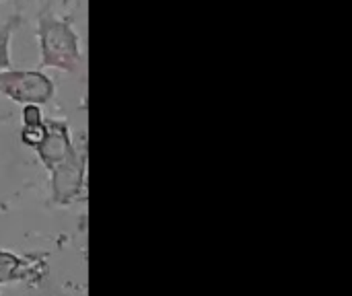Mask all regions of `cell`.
<instances>
[{"mask_svg":"<svg viewBox=\"0 0 352 296\" xmlns=\"http://www.w3.org/2000/svg\"><path fill=\"white\" fill-rule=\"evenodd\" d=\"M37 45H39V68H54L66 74H74L82 66L80 37L72 27V21L58 16L45 6L37 14Z\"/></svg>","mask_w":352,"mask_h":296,"instance_id":"6da1fadb","label":"cell"},{"mask_svg":"<svg viewBox=\"0 0 352 296\" xmlns=\"http://www.w3.org/2000/svg\"><path fill=\"white\" fill-rule=\"evenodd\" d=\"M0 95L12 103L47 105L56 97V84L43 70L6 68L0 72Z\"/></svg>","mask_w":352,"mask_h":296,"instance_id":"7a4b0ae2","label":"cell"},{"mask_svg":"<svg viewBox=\"0 0 352 296\" xmlns=\"http://www.w3.org/2000/svg\"><path fill=\"white\" fill-rule=\"evenodd\" d=\"M33 150L47 173H52L54 169L70 161L76 155V148L72 144L68 122L58 119V117L45 119V134Z\"/></svg>","mask_w":352,"mask_h":296,"instance_id":"3957f363","label":"cell"},{"mask_svg":"<svg viewBox=\"0 0 352 296\" xmlns=\"http://www.w3.org/2000/svg\"><path fill=\"white\" fill-rule=\"evenodd\" d=\"M87 155L76 152L70 161L50 173V196L56 206H68L76 202L85 190Z\"/></svg>","mask_w":352,"mask_h":296,"instance_id":"277c9868","label":"cell"},{"mask_svg":"<svg viewBox=\"0 0 352 296\" xmlns=\"http://www.w3.org/2000/svg\"><path fill=\"white\" fill-rule=\"evenodd\" d=\"M27 264L12 251L0 249V284H12L23 280Z\"/></svg>","mask_w":352,"mask_h":296,"instance_id":"5b68a950","label":"cell"},{"mask_svg":"<svg viewBox=\"0 0 352 296\" xmlns=\"http://www.w3.org/2000/svg\"><path fill=\"white\" fill-rule=\"evenodd\" d=\"M21 23L19 14H12L2 27H0V72L10 68V41H12V33L16 31Z\"/></svg>","mask_w":352,"mask_h":296,"instance_id":"8992f818","label":"cell"},{"mask_svg":"<svg viewBox=\"0 0 352 296\" xmlns=\"http://www.w3.org/2000/svg\"><path fill=\"white\" fill-rule=\"evenodd\" d=\"M43 111L39 105H23V113H21V124L23 128H35L43 124Z\"/></svg>","mask_w":352,"mask_h":296,"instance_id":"52a82bcc","label":"cell"},{"mask_svg":"<svg viewBox=\"0 0 352 296\" xmlns=\"http://www.w3.org/2000/svg\"><path fill=\"white\" fill-rule=\"evenodd\" d=\"M43 134H45V119H43L41 126H35V128H21V142H23L27 148L33 150V148L41 142Z\"/></svg>","mask_w":352,"mask_h":296,"instance_id":"ba28073f","label":"cell"},{"mask_svg":"<svg viewBox=\"0 0 352 296\" xmlns=\"http://www.w3.org/2000/svg\"><path fill=\"white\" fill-rule=\"evenodd\" d=\"M0 2H4V0H0Z\"/></svg>","mask_w":352,"mask_h":296,"instance_id":"9c48e42d","label":"cell"}]
</instances>
